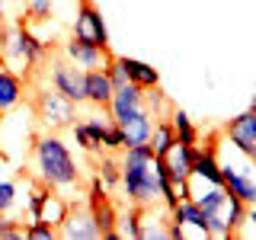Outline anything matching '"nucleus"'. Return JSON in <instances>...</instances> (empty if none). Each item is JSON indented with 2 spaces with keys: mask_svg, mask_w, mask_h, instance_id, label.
<instances>
[{
  "mask_svg": "<svg viewBox=\"0 0 256 240\" xmlns=\"http://www.w3.org/2000/svg\"><path fill=\"white\" fill-rule=\"evenodd\" d=\"M32 176L36 182L74 198L80 192V166L70 154L68 141L58 132H45L32 138Z\"/></svg>",
  "mask_w": 256,
  "mask_h": 240,
  "instance_id": "obj_1",
  "label": "nucleus"
},
{
  "mask_svg": "<svg viewBox=\"0 0 256 240\" xmlns=\"http://www.w3.org/2000/svg\"><path fill=\"white\" fill-rule=\"evenodd\" d=\"M122 176H118V186H122L128 205H154L160 198V173H157V154L150 150V144H132L122 150L118 157Z\"/></svg>",
  "mask_w": 256,
  "mask_h": 240,
  "instance_id": "obj_2",
  "label": "nucleus"
},
{
  "mask_svg": "<svg viewBox=\"0 0 256 240\" xmlns=\"http://www.w3.org/2000/svg\"><path fill=\"white\" fill-rule=\"evenodd\" d=\"M189 198H196V205L205 212L208 237L228 240V237H234L237 228L244 224L246 205L240 202L234 192H228V186H224V182H218V186H205V189L189 186Z\"/></svg>",
  "mask_w": 256,
  "mask_h": 240,
  "instance_id": "obj_3",
  "label": "nucleus"
},
{
  "mask_svg": "<svg viewBox=\"0 0 256 240\" xmlns=\"http://www.w3.org/2000/svg\"><path fill=\"white\" fill-rule=\"evenodd\" d=\"M48 45H52V42L38 38L26 22H16V26H6L4 45H0V61L16 64L20 70L29 74L36 64H42L48 58Z\"/></svg>",
  "mask_w": 256,
  "mask_h": 240,
  "instance_id": "obj_4",
  "label": "nucleus"
},
{
  "mask_svg": "<svg viewBox=\"0 0 256 240\" xmlns=\"http://www.w3.org/2000/svg\"><path fill=\"white\" fill-rule=\"evenodd\" d=\"M228 150L230 154H218V148H214L218 166H221V182L228 186V192H234L244 205H256V160L246 157L244 150H237L230 141H228Z\"/></svg>",
  "mask_w": 256,
  "mask_h": 240,
  "instance_id": "obj_5",
  "label": "nucleus"
},
{
  "mask_svg": "<svg viewBox=\"0 0 256 240\" xmlns=\"http://www.w3.org/2000/svg\"><path fill=\"white\" fill-rule=\"evenodd\" d=\"M32 112H36L38 125L48 132H64L77 122V102H70L68 96H61L54 86H36L32 90Z\"/></svg>",
  "mask_w": 256,
  "mask_h": 240,
  "instance_id": "obj_6",
  "label": "nucleus"
},
{
  "mask_svg": "<svg viewBox=\"0 0 256 240\" xmlns=\"http://www.w3.org/2000/svg\"><path fill=\"white\" fill-rule=\"evenodd\" d=\"M84 74H86V70H80L77 64H70L64 54H58V58H45V84L54 86L61 96H68L70 102H77V106L86 102Z\"/></svg>",
  "mask_w": 256,
  "mask_h": 240,
  "instance_id": "obj_7",
  "label": "nucleus"
},
{
  "mask_svg": "<svg viewBox=\"0 0 256 240\" xmlns=\"http://www.w3.org/2000/svg\"><path fill=\"white\" fill-rule=\"evenodd\" d=\"M70 36H74V38H84V42H90V45L109 48L106 20H102L100 10H96L93 0H80V4H77L74 20H70Z\"/></svg>",
  "mask_w": 256,
  "mask_h": 240,
  "instance_id": "obj_8",
  "label": "nucleus"
},
{
  "mask_svg": "<svg viewBox=\"0 0 256 240\" xmlns=\"http://www.w3.org/2000/svg\"><path fill=\"white\" fill-rule=\"evenodd\" d=\"M58 237H64V240H100L102 237L90 202H80L77 205L74 198H70L68 214H64V221L58 224Z\"/></svg>",
  "mask_w": 256,
  "mask_h": 240,
  "instance_id": "obj_9",
  "label": "nucleus"
},
{
  "mask_svg": "<svg viewBox=\"0 0 256 240\" xmlns=\"http://www.w3.org/2000/svg\"><path fill=\"white\" fill-rule=\"evenodd\" d=\"M196 148H198V144H186V141H180V138H176V141L170 144V150H166V154H160V164H164L166 176L173 180V186L180 189V196H182V198H189L186 180H189V173H192Z\"/></svg>",
  "mask_w": 256,
  "mask_h": 240,
  "instance_id": "obj_10",
  "label": "nucleus"
},
{
  "mask_svg": "<svg viewBox=\"0 0 256 240\" xmlns=\"http://www.w3.org/2000/svg\"><path fill=\"white\" fill-rule=\"evenodd\" d=\"M106 132H109V122L102 116H84L80 118L77 116V122L70 125V134H74V141H77V148L80 150H86V154H102V144H106Z\"/></svg>",
  "mask_w": 256,
  "mask_h": 240,
  "instance_id": "obj_11",
  "label": "nucleus"
},
{
  "mask_svg": "<svg viewBox=\"0 0 256 240\" xmlns=\"http://www.w3.org/2000/svg\"><path fill=\"white\" fill-rule=\"evenodd\" d=\"M61 54L68 58L70 64H77L80 70H96V68H106V61H109V48H100V45H90V42H84V38H64L61 42Z\"/></svg>",
  "mask_w": 256,
  "mask_h": 240,
  "instance_id": "obj_12",
  "label": "nucleus"
},
{
  "mask_svg": "<svg viewBox=\"0 0 256 240\" xmlns=\"http://www.w3.org/2000/svg\"><path fill=\"white\" fill-rule=\"evenodd\" d=\"M224 138L234 144L237 150H244L246 157L256 160V106H250L246 112L234 116L224 125Z\"/></svg>",
  "mask_w": 256,
  "mask_h": 240,
  "instance_id": "obj_13",
  "label": "nucleus"
},
{
  "mask_svg": "<svg viewBox=\"0 0 256 240\" xmlns=\"http://www.w3.org/2000/svg\"><path fill=\"white\" fill-rule=\"evenodd\" d=\"M22 100H26V84H22V77L10 70L6 64H0V112H13L22 106Z\"/></svg>",
  "mask_w": 256,
  "mask_h": 240,
  "instance_id": "obj_14",
  "label": "nucleus"
},
{
  "mask_svg": "<svg viewBox=\"0 0 256 240\" xmlns=\"http://www.w3.org/2000/svg\"><path fill=\"white\" fill-rule=\"evenodd\" d=\"M189 180L205 182V186H218V182H221V166H218L214 144H208V148H196V160H192Z\"/></svg>",
  "mask_w": 256,
  "mask_h": 240,
  "instance_id": "obj_15",
  "label": "nucleus"
},
{
  "mask_svg": "<svg viewBox=\"0 0 256 240\" xmlns=\"http://www.w3.org/2000/svg\"><path fill=\"white\" fill-rule=\"evenodd\" d=\"M84 93H86V102L93 109H106L109 100H112V84L106 77V70L96 68V70H86L84 74Z\"/></svg>",
  "mask_w": 256,
  "mask_h": 240,
  "instance_id": "obj_16",
  "label": "nucleus"
},
{
  "mask_svg": "<svg viewBox=\"0 0 256 240\" xmlns=\"http://www.w3.org/2000/svg\"><path fill=\"white\" fill-rule=\"evenodd\" d=\"M170 240V218L154 212V205L138 208V240Z\"/></svg>",
  "mask_w": 256,
  "mask_h": 240,
  "instance_id": "obj_17",
  "label": "nucleus"
},
{
  "mask_svg": "<svg viewBox=\"0 0 256 240\" xmlns=\"http://www.w3.org/2000/svg\"><path fill=\"white\" fill-rule=\"evenodd\" d=\"M122 61H125L128 80H132L134 86H141V90L160 86V70L154 68V64H148V61H138V58H128V54H122Z\"/></svg>",
  "mask_w": 256,
  "mask_h": 240,
  "instance_id": "obj_18",
  "label": "nucleus"
},
{
  "mask_svg": "<svg viewBox=\"0 0 256 240\" xmlns=\"http://www.w3.org/2000/svg\"><path fill=\"white\" fill-rule=\"evenodd\" d=\"M68 208H70V198H68V196H61V192H54V189H45L38 221H45V224H52V228H58V224L64 221V214H68Z\"/></svg>",
  "mask_w": 256,
  "mask_h": 240,
  "instance_id": "obj_19",
  "label": "nucleus"
},
{
  "mask_svg": "<svg viewBox=\"0 0 256 240\" xmlns=\"http://www.w3.org/2000/svg\"><path fill=\"white\" fill-rule=\"evenodd\" d=\"M90 208H93V214H96V224H100L102 237H106V240H118V234H116V218H118L116 205L102 196V198H96V202H90Z\"/></svg>",
  "mask_w": 256,
  "mask_h": 240,
  "instance_id": "obj_20",
  "label": "nucleus"
},
{
  "mask_svg": "<svg viewBox=\"0 0 256 240\" xmlns=\"http://www.w3.org/2000/svg\"><path fill=\"white\" fill-rule=\"evenodd\" d=\"M170 125H173L176 138L186 141V144H198V138H202V132H198L196 122L189 118V112H186V109H180V106H173V109H170Z\"/></svg>",
  "mask_w": 256,
  "mask_h": 240,
  "instance_id": "obj_21",
  "label": "nucleus"
},
{
  "mask_svg": "<svg viewBox=\"0 0 256 240\" xmlns=\"http://www.w3.org/2000/svg\"><path fill=\"white\" fill-rule=\"evenodd\" d=\"M176 141V132H173V125H170V118H154V128H150V150L160 157V154H166L170 150V144Z\"/></svg>",
  "mask_w": 256,
  "mask_h": 240,
  "instance_id": "obj_22",
  "label": "nucleus"
},
{
  "mask_svg": "<svg viewBox=\"0 0 256 240\" xmlns=\"http://www.w3.org/2000/svg\"><path fill=\"white\" fill-rule=\"evenodd\" d=\"M96 176L102 180V186H106V189H116L118 186L122 166H118V160H116L112 150H106V154H96Z\"/></svg>",
  "mask_w": 256,
  "mask_h": 240,
  "instance_id": "obj_23",
  "label": "nucleus"
},
{
  "mask_svg": "<svg viewBox=\"0 0 256 240\" xmlns=\"http://www.w3.org/2000/svg\"><path fill=\"white\" fill-rule=\"evenodd\" d=\"M144 106H148V112L154 118H166V116H170V109H173V102L164 96L160 86H150V90H144Z\"/></svg>",
  "mask_w": 256,
  "mask_h": 240,
  "instance_id": "obj_24",
  "label": "nucleus"
},
{
  "mask_svg": "<svg viewBox=\"0 0 256 240\" xmlns=\"http://www.w3.org/2000/svg\"><path fill=\"white\" fill-rule=\"evenodd\" d=\"M29 22H48L58 16V0H26Z\"/></svg>",
  "mask_w": 256,
  "mask_h": 240,
  "instance_id": "obj_25",
  "label": "nucleus"
},
{
  "mask_svg": "<svg viewBox=\"0 0 256 240\" xmlns=\"http://www.w3.org/2000/svg\"><path fill=\"white\" fill-rule=\"evenodd\" d=\"M106 77H109V84H112V90H118V86H128L132 80H128V70H125V61H122V54H109V61H106Z\"/></svg>",
  "mask_w": 256,
  "mask_h": 240,
  "instance_id": "obj_26",
  "label": "nucleus"
},
{
  "mask_svg": "<svg viewBox=\"0 0 256 240\" xmlns=\"http://www.w3.org/2000/svg\"><path fill=\"white\" fill-rule=\"evenodd\" d=\"M0 240H26V228L10 214H0Z\"/></svg>",
  "mask_w": 256,
  "mask_h": 240,
  "instance_id": "obj_27",
  "label": "nucleus"
},
{
  "mask_svg": "<svg viewBox=\"0 0 256 240\" xmlns=\"http://www.w3.org/2000/svg\"><path fill=\"white\" fill-rule=\"evenodd\" d=\"M52 237H58V228H52V224H45V221L26 224V240H52Z\"/></svg>",
  "mask_w": 256,
  "mask_h": 240,
  "instance_id": "obj_28",
  "label": "nucleus"
},
{
  "mask_svg": "<svg viewBox=\"0 0 256 240\" xmlns=\"http://www.w3.org/2000/svg\"><path fill=\"white\" fill-rule=\"evenodd\" d=\"M13 205H16V182L0 180V214H10Z\"/></svg>",
  "mask_w": 256,
  "mask_h": 240,
  "instance_id": "obj_29",
  "label": "nucleus"
},
{
  "mask_svg": "<svg viewBox=\"0 0 256 240\" xmlns=\"http://www.w3.org/2000/svg\"><path fill=\"white\" fill-rule=\"evenodd\" d=\"M106 150H112V154H122V150L128 148L125 144V134H122V128H118L116 122H109V132H106V144H102Z\"/></svg>",
  "mask_w": 256,
  "mask_h": 240,
  "instance_id": "obj_30",
  "label": "nucleus"
},
{
  "mask_svg": "<svg viewBox=\"0 0 256 240\" xmlns=\"http://www.w3.org/2000/svg\"><path fill=\"white\" fill-rule=\"evenodd\" d=\"M244 224L256 228V205H246V214H244Z\"/></svg>",
  "mask_w": 256,
  "mask_h": 240,
  "instance_id": "obj_31",
  "label": "nucleus"
},
{
  "mask_svg": "<svg viewBox=\"0 0 256 240\" xmlns=\"http://www.w3.org/2000/svg\"><path fill=\"white\" fill-rule=\"evenodd\" d=\"M4 36H6V22H4V16H0V45H4Z\"/></svg>",
  "mask_w": 256,
  "mask_h": 240,
  "instance_id": "obj_32",
  "label": "nucleus"
},
{
  "mask_svg": "<svg viewBox=\"0 0 256 240\" xmlns=\"http://www.w3.org/2000/svg\"><path fill=\"white\" fill-rule=\"evenodd\" d=\"M0 122H4V112H0Z\"/></svg>",
  "mask_w": 256,
  "mask_h": 240,
  "instance_id": "obj_33",
  "label": "nucleus"
}]
</instances>
